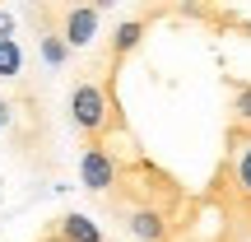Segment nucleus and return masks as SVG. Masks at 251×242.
<instances>
[{"mask_svg": "<svg viewBox=\"0 0 251 242\" xmlns=\"http://www.w3.org/2000/svg\"><path fill=\"white\" fill-rule=\"evenodd\" d=\"M102 0L98 5H56L47 9V19H56V24H47V33H56L70 52H84V47H93V37H98V24H102Z\"/></svg>", "mask_w": 251, "mask_h": 242, "instance_id": "nucleus-2", "label": "nucleus"}, {"mask_svg": "<svg viewBox=\"0 0 251 242\" xmlns=\"http://www.w3.org/2000/svg\"><path fill=\"white\" fill-rule=\"evenodd\" d=\"M79 182L84 191H93V196H112L121 182V159L107 149V144H84L79 149Z\"/></svg>", "mask_w": 251, "mask_h": 242, "instance_id": "nucleus-3", "label": "nucleus"}, {"mask_svg": "<svg viewBox=\"0 0 251 242\" xmlns=\"http://www.w3.org/2000/svg\"><path fill=\"white\" fill-rule=\"evenodd\" d=\"M51 238L56 242H107V233H102L89 215H79V210H70V215L56 219V224H51Z\"/></svg>", "mask_w": 251, "mask_h": 242, "instance_id": "nucleus-5", "label": "nucleus"}, {"mask_svg": "<svg viewBox=\"0 0 251 242\" xmlns=\"http://www.w3.org/2000/svg\"><path fill=\"white\" fill-rule=\"evenodd\" d=\"M0 37H14V14L9 9H0Z\"/></svg>", "mask_w": 251, "mask_h": 242, "instance_id": "nucleus-11", "label": "nucleus"}, {"mask_svg": "<svg viewBox=\"0 0 251 242\" xmlns=\"http://www.w3.org/2000/svg\"><path fill=\"white\" fill-rule=\"evenodd\" d=\"M228 126H251V80L228 75Z\"/></svg>", "mask_w": 251, "mask_h": 242, "instance_id": "nucleus-7", "label": "nucleus"}, {"mask_svg": "<svg viewBox=\"0 0 251 242\" xmlns=\"http://www.w3.org/2000/svg\"><path fill=\"white\" fill-rule=\"evenodd\" d=\"M14 117H19V112H14V103H9V98H0V135L14 126Z\"/></svg>", "mask_w": 251, "mask_h": 242, "instance_id": "nucleus-10", "label": "nucleus"}, {"mask_svg": "<svg viewBox=\"0 0 251 242\" xmlns=\"http://www.w3.org/2000/svg\"><path fill=\"white\" fill-rule=\"evenodd\" d=\"M112 84H117V75H107V80H75V89H70V108L65 112H70V126L79 131L84 144H102V135L121 121Z\"/></svg>", "mask_w": 251, "mask_h": 242, "instance_id": "nucleus-1", "label": "nucleus"}, {"mask_svg": "<svg viewBox=\"0 0 251 242\" xmlns=\"http://www.w3.org/2000/svg\"><path fill=\"white\" fill-rule=\"evenodd\" d=\"M144 33H149V14H140V19H126V24H117V33H112V42H107V56H112V65H121L126 56H130L135 47L144 42Z\"/></svg>", "mask_w": 251, "mask_h": 242, "instance_id": "nucleus-6", "label": "nucleus"}, {"mask_svg": "<svg viewBox=\"0 0 251 242\" xmlns=\"http://www.w3.org/2000/svg\"><path fill=\"white\" fill-rule=\"evenodd\" d=\"M37 52H42V61L51 65V70H61V65L70 61V47H65V42H61L56 33H47V28L37 33Z\"/></svg>", "mask_w": 251, "mask_h": 242, "instance_id": "nucleus-9", "label": "nucleus"}, {"mask_svg": "<svg viewBox=\"0 0 251 242\" xmlns=\"http://www.w3.org/2000/svg\"><path fill=\"white\" fill-rule=\"evenodd\" d=\"M24 75V47L19 37H0V80H19Z\"/></svg>", "mask_w": 251, "mask_h": 242, "instance_id": "nucleus-8", "label": "nucleus"}, {"mask_svg": "<svg viewBox=\"0 0 251 242\" xmlns=\"http://www.w3.org/2000/svg\"><path fill=\"white\" fill-rule=\"evenodd\" d=\"M126 228H130L135 242H172V219L163 210H149V205L126 210Z\"/></svg>", "mask_w": 251, "mask_h": 242, "instance_id": "nucleus-4", "label": "nucleus"}]
</instances>
